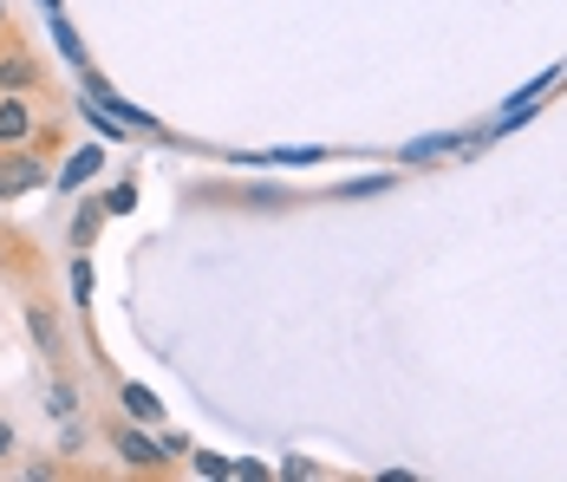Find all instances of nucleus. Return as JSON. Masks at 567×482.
I'll list each match as a JSON object with an SVG mask.
<instances>
[{
    "instance_id": "1",
    "label": "nucleus",
    "mask_w": 567,
    "mask_h": 482,
    "mask_svg": "<svg viewBox=\"0 0 567 482\" xmlns=\"http://www.w3.org/2000/svg\"><path fill=\"white\" fill-rule=\"evenodd\" d=\"M40 183H47V170L27 157V151H0V196H27Z\"/></svg>"
},
{
    "instance_id": "2",
    "label": "nucleus",
    "mask_w": 567,
    "mask_h": 482,
    "mask_svg": "<svg viewBox=\"0 0 567 482\" xmlns=\"http://www.w3.org/2000/svg\"><path fill=\"white\" fill-rule=\"evenodd\" d=\"M33 131V111L20 105V92H0V144H27Z\"/></svg>"
},
{
    "instance_id": "3",
    "label": "nucleus",
    "mask_w": 567,
    "mask_h": 482,
    "mask_svg": "<svg viewBox=\"0 0 567 482\" xmlns=\"http://www.w3.org/2000/svg\"><path fill=\"white\" fill-rule=\"evenodd\" d=\"M117 450H124V463H137V470L157 463V443H151L144 430H117Z\"/></svg>"
},
{
    "instance_id": "4",
    "label": "nucleus",
    "mask_w": 567,
    "mask_h": 482,
    "mask_svg": "<svg viewBox=\"0 0 567 482\" xmlns=\"http://www.w3.org/2000/svg\"><path fill=\"white\" fill-rule=\"evenodd\" d=\"M27 85H33V59L7 53L0 59V92H27Z\"/></svg>"
},
{
    "instance_id": "5",
    "label": "nucleus",
    "mask_w": 567,
    "mask_h": 482,
    "mask_svg": "<svg viewBox=\"0 0 567 482\" xmlns=\"http://www.w3.org/2000/svg\"><path fill=\"white\" fill-rule=\"evenodd\" d=\"M124 411H131L137 424H157V398H151L144 384H124Z\"/></svg>"
},
{
    "instance_id": "6",
    "label": "nucleus",
    "mask_w": 567,
    "mask_h": 482,
    "mask_svg": "<svg viewBox=\"0 0 567 482\" xmlns=\"http://www.w3.org/2000/svg\"><path fill=\"white\" fill-rule=\"evenodd\" d=\"M92 170H99V151H79V157L65 163V176H59V189H72V183H85Z\"/></svg>"
},
{
    "instance_id": "7",
    "label": "nucleus",
    "mask_w": 567,
    "mask_h": 482,
    "mask_svg": "<svg viewBox=\"0 0 567 482\" xmlns=\"http://www.w3.org/2000/svg\"><path fill=\"white\" fill-rule=\"evenodd\" d=\"M7 450H13V424H7V418H0V457H7Z\"/></svg>"
}]
</instances>
